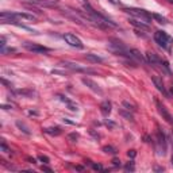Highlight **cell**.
I'll return each mask as SVG.
<instances>
[{
  "instance_id": "6da1fadb",
  "label": "cell",
  "mask_w": 173,
  "mask_h": 173,
  "mask_svg": "<svg viewBox=\"0 0 173 173\" xmlns=\"http://www.w3.org/2000/svg\"><path fill=\"white\" fill-rule=\"evenodd\" d=\"M124 12H127V14L135 16V18L141 19L146 22V23H149V22H151V14H148L145 10H141V8H133V7H128V8H123Z\"/></svg>"
},
{
  "instance_id": "7a4b0ae2",
  "label": "cell",
  "mask_w": 173,
  "mask_h": 173,
  "mask_svg": "<svg viewBox=\"0 0 173 173\" xmlns=\"http://www.w3.org/2000/svg\"><path fill=\"white\" fill-rule=\"evenodd\" d=\"M154 39H155V42H157L160 46L165 47V49H168V47H169V45L172 43V38L168 35L165 31H155Z\"/></svg>"
},
{
  "instance_id": "3957f363",
  "label": "cell",
  "mask_w": 173,
  "mask_h": 173,
  "mask_svg": "<svg viewBox=\"0 0 173 173\" xmlns=\"http://www.w3.org/2000/svg\"><path fill=\"white\" fill-rule=\"evenodd\" d=\"M64 39L66 41L68 45H71L73 47H77V49H83V42L80 41V38H77L76 35H73V34L71 33H68V34H65L64 35Z\"/></svg>"
},
{
  "instance_id": "277c9868",
  "label": "cell",
  "mask_w": 173,
  "mask_h": 173,
  "mask_svg": "<svg viewBox=\"0 0 173 173\" xmlns=\"http://www.w3.org/2000/svg\"><path fill=\"white\" fill-rule=\"evenodd\" d=\"M23 46L27 49L29 51H33V53H47L49 49L42 45H38V43H31V42H24Z\"/></svg>"
},
{
  "instance_id": "5b68a950",
  "label": "cell",
  "mask_w": 173,
  "mask_h": 173,
  "mask_svg": "<svg viewBox=\"0 0 173 173\" xmlns=\"http://www.w3.org/2000/svg\"><path fill=\"white\" fill-rule=\"evenodd\" d=\"M155 104H157V110L160 112V115L162 116V119H165L169 124H173V116L170 115V112L166 110V107L164 104H161L160 102H155Z\"/></svg>"
},
{
  "instance_id": "8992f818",
  "label": "cell",
  "mask_w": 173,
  "mask_h": 173,
  "mask_svg": "<svg viewBox=\"0 0 173 173\" xmlns=\"http://www.w3.org/2000/svg\"><path fill=\"white\" fill-rule=\"evenodd\" d=\"M81 81H83V83H84L86 86H88L89 89H92L93 92H96V93H99V95H102V93H103V91H102L100 86H99V84H96L93 80H91V79H86V77H84V79L81 80Z\"/></svg>"
},
{
  "instance_id": "52a82bcc",
  "label": "cell",
  "mask_w": 173,
  "mask_h": 173,
  "mask_svg": "<svg viewBox=\"0 0 173 173\" xmlns=\"http://www.w3.org/2000/svg\"><path fill=\"white\" fill-rule=\"evenodd\" d=\"M151 81L154 83V85H155V88H157L160 92H161L164 96L165 97H169V93L166 92V89H165V86H164V84H162V81H161V79L160 77H157V76H153L151 77Z\"/></svg>"
},
{
  "instance_id": "ba28073f",
  "label": "cell",
  "mask_w": 173,
  "mask_h": 173,
  "mask_svg": "<svg viewBox=\"0 0 173 173\" xmlns=\"http://www.w3.org/2000/svg\"><path fill=\"white\" fill-rule=\"evenodd\" d=\"M146 60L151 64V65H161V66H168V65L165 64V65H162V61L160 60L158 57H157V54H154V53H146Z\"/></svg>"
},
{
  "instance_id": "9c48e42d",
  "label": "cell",
  "mask_w": 173,
  "mask_h": 173,
  "mask_svg": "<svg viewBox=\"0 0 173 173\" xmlns=\"http://www.w3.org/2000/svg\"><path fill=\"white\" fill-rule=\"evenodd\" d=\"M64 65L69 69H72V71H77V72H93L91 71V69H85V68H81L79 64H73V62H64Z\"/></svg>"
},
{
  "instance_id": "30bf717a",
  "label": "cell",
  "mask_w": 173,
  "mask_h": 173,
  "mask_svg": "<svg viewBox=\"0 0 173 173\" xmlns=\"http://www.w3.org/2000/svg\"><path fill=\"white\" fill-rule=\"evenodd\" d=\"M128 57H130V58H135L137 61H139V62H144V61H145L144 55H142V54H141V51H139V50H137V49H131V50H128Z\"/></svg>"
},
{
  "instance_id": "8fae6325",
  "label": "cell",
  "mask_w": 173,
  "mask_h": 173,
  "mask_svg": "<svg viewBox=\"0 0 173 173\" xmlns=\"http://www.w3.org/2000/svg\"><path fill=\"white\" fill-rule=\"evenodd\" d=\"M100 111H102V114L104 116H108V115H110V112H111V103L108 100H104L100 104Z\"/></svg>"
},
{
  "instance_id": "7c38bea8",
  "label": "cell",
  "mask_w": 173,
  "mask_h": 173,
  "mask_svg": "<svg viewBox=\"0 0 173 173\" xmlns=\"http://www.w3.org/2000/svg\"><path fill=\"white\" fill-rule=\"evenodd\" d=\"M130 23H131L134 27L141 29V30H145V31H149V30H150L149 24H145V23H142V22H138V20H135V19H130Z\"/></svg>"
},
{
  "instance_id": "4fadbf2b",
  "label": "cell",
  "mask_w": 173,
  "mask_h": 173,
  "mask_svg": "<svg viewBox=\"0 0 173 173\" xmlns=\"http://www.w3.org/2000/svg\"><path fill=\"white\" fill-rule=\"evenodd\" d=\"M31 4H35V6H41V7H53V3H49L46 0H29Z\"/></svg>"
},
{
  "instance_id": "5bb4252c",
  "label": "cell",
  "mask_w": 173,
  "mask_h": 173,
  "mask_svg": "<svg viewBox=\"0 0 173 173\" xmlns=\"http://www.w3.org/2000/svg\"><path fill=\"white\" fill-rule=\"evenodd\" d=\"M43 130H45L46 134H50V135H54V137H57V135L61 134V128L60 127H46Z\"/></svg>"
},
{
  "instance_id": "9a60e30c",
  "label": "cell",
  "mask_w": 173,
  "mask_h": 173,
  "mask_svg": "<svg viewBox=\"0 0 173 173\" xmlns=\"http://www.w3.org/2000/svg\"><path fill=\"white\" fill-rule=\"evenodd\" d=\"M85 58L88 60V61H91V62H95V64L103 62V58H102V57H99V55H95V54H92V53L85 54Z\"/></svg>"
},
{
  "instance_id": "2e32d148",
  "label": "cell",
  "mask_w": 173,
  "mask_h": 173,
  "mask_svg": "<svg viewBox=\"0 0 173 173\" xmlns=\"http://www.w3.org/2000/svg\"><path fill=\"white\" fill-rule=\"evenodd\" d=\"M15 93L22 95V96H33L34 91H30V89H19V91H16Z\"/></svg>"
},
{
  "instance_id": "e0dca14e",
  "label": "cell",
  "mask_w": 173,
  "mask_h": 173,
  "mask_svg": "<svg viewBox=\"0 0 173 173\" xmlns=\"http://www.w3.org/2000/svg\"><path fill=\"white\" fill-rule=\"evenodd\" d=\"M16 126H18V127H19V128H20L23 133H26V134H31V131H30V130H29V127L26 126L24 123H22L20 120H18V122H16Z\"/></svg>"
},
{
  "instance_id": "ac0fdd59",
  "label": "cell",
  "mask_w": 173,
  "mask_h": 173,
  "mask_svg": "<svg viewBox=\"0 0 173 173\" xmlns=\"http://www.w3.org/2000/svg\"><path fill=\"white\" fill-rule=\"evenodd\" d=\"M151 18H154L155 20L158 22V23H164V24H165V23H168V22H166V19L164 18V16L158 15V14H151Z\"/></svg>"
},
{
  "instance_id": "d6986e66",
  "label": "cell",
  "mask_w": 173,
  "mask_h": 173,
  "mask_svg": "<svg viewBox=\"0 0 173 173\" xmlns=\"http://www.w3.org/2000/svg\"><path fill=\"white\" fill-rule=\"evenodd\" d=\"M103 151H104V153H110V154H115L116 149L112 148V146H104V148H103Z\"/></svg>"
},
{
  "instance_id": "ffe728a7",
  "label": "cell",
  "mask_w": 173,
  "mask_h": 173,
  "mask_svg": "<svg viewBox=\"0 0 173 173\" xmlns=\"http://www.w3.org/2000/svg\"><path fill=\"white\" fill-rule=\"evenodd\" d=\"M123 107H126V110H131V111H137V108L135 107H134V106H131V104H130V103L128 102H123Z\"/></svg>"
},
{
  "instance_id": "44dd1931",
  "label": "cell",
  "mask_w": 173,
  "mask_h": 173,
  "mask_svg": "<svg viewBox=\"0 0 173 173\" xmlns=\"http://www.w3.org/2000/svg\"><path fill=\"white\" fill-rule=\"evenodd\" d=\"M68 138L71 139L72 142H76L77 139H79V134H76V133H72V134H69Z\"/></svg>"
},
{
  "instance_id": "7402d4cb",
  "label": "cell",
  "mask_w": 173,
  "mask_h": 173,
  "mask_svg": "<svg viewBox=\"0 0 173 173\" xmlns=\"http://www.w3.org/2000/svg\"><path fill=\"white\" fill-rule=\"evenodd\" d=\"M127 155H128L130 158H134V157L137 155V151H135V150H128V151H127Z\"/></svg>"
},
{
  "instance_id": "603a6c76",
  "label": "cell",
  "mask_w": 173,
  "mask_h": 173,
  "mask_svg": "<svg viewBox=\"0 0 173 173\" xmlns=\"http://www.w3.org/2000/svg\"><path fill=\"white\" fill-rule=\"evenodd\" d=\"M38 158H39L43 164H49V158H47L46 155H39V157H38Z\"/></svg>"
},
{
  "instance_id": "cb8c5ba5",
  "label": "cell",
  "mask_w": 173,
  "mask_h": 173,
  "mask_svg": "<svg viewBox=\"0 0 173 173\" xmlns=\"http://www.w3.org/2000/svg\"><path fill=\"white\" fill-rule=\"evenodd\" d=\"M120 115L126 116V118H127L128 120H133V115H131V114H126V112H124V111H120Z\"/></svg>"
},
{
  "instance_id": "d4e9b609",
  "label": "cell",
  "mask_w": 173,
  "mask_h": 173,
  "mask_svg": "<svg viewBox=\"0 0 173 173\" xmlns=\"http://www.w3.org/2000/svg\"><path fill=\"white\" fill-rule=\"evenodd\" d=\"M93 169H96V170H103V166L102 165H99V164H93Z\"/></svg>"
},
{
  "instance_id": "484cf974",
  "label": "cell",
  "mask_w": 173,
  "mask_h": 173,
  "mask_svg": "<svg viewBox=\"0 0 173 173\" xmlns=\"http://www.w3.org/2000/svg\"><path fill=\"white\" fill-rule=\"evenodd\" d=\"M0 148H2V150L4 151V153H8V151H10V149H8L7 146H6V144H2V146H0Z\"/></svg>"
},
{
  "instance_id": "4316f807",
  "label": "cell",
  "mask_w": 173,
  "mask_h": 173,
  "mask_svg": "<svg viewBox=\"0 0 173 173\" xmlns=\"http://www.w3.org/2000/svg\"><path fill=\"white\" fill-rule=\"evenodd\" d=\"M126 170H134V165H133V162H130L126 165Z\"/></svg>"
},
{
  "instance_id": "83f0119b",
  "label": "cell",
  "mask_w": 173,
  "mask_h": 173,
  "mask_svg": "<svg viewBox=\"0 0 173 173\" xmlns=\"http://www.w3.org/2000/svg\"><path fill=\"white\" fill-rule=\"evenodd\" d=\"M112 164H114V165H116V166H118V165H120V161H119L118 158H114V160H112Z\"/></svg>"
},
{
  "instance_id": "f1b7e54d",
  "label": "cell",
  "mask_w": 173,
  "mask_h": 173,
  "mask_svg": "<svg viewBox=\"0 0 173 173\" xmlns=\"http://www.w3.org/2000/svg\"><path fill=\"white\" fill-rule=\"evenodd\" d=\"M81 3H83L84 7H85V6H89V2H88V0H81Z\"/></svg>"
},
{
  "instance_id": "f546056e",
  "label": "cell",
  "mask_w": 173,
  "mask_h": 173,
  "mask_svg": "<svg viewBox=\"0 0 173 173\" xmlns=\"http://www.w3.org/2000/svg\"><path fill=\"white\" fill-rule=\"evenodd\" d=\"M42 170H47V172H51V169H49V168H46V166H42Z\"/></svg>"
},
{
  "instance_id": "4dcf8cb0",
  "label": "cell",
  "mask_w": 173,
  "mask_h": 173,
  "mask_svg": "<svg viewBox=\"0 0 173 173\" xmlns=\"http://www.w3.org/2000/svg\"><path fill=\"white\" fill-rule=\"evenodd\" d=\"M46 2H49V3H53V4H55L58 2V0H46Z\"/></svg>"
},
{
  "instance_id": "1f68e13d",
  "label": "cell",
  "mask_w": 173,
  "mask_h": 173,
  "mask_svg": "<svg viewBox=\"0 0 173 173\" xmlns=\"http://www.w3.org/2000/svg\"><path fill=\"white\" fill-rule=\"evenodd\" d=\"M168 2H170V3H173V0H168Z\"/></svg>"
},
{
  "instance_id": "d6a6232c",
  "label": "cell",
  "mask_w": 173,
  "mask_h": 173,
  "mask_svg": "<svg viewBox=\"0 0 173 173\" xmlns=\"http://www.w3.org/2000/svg\"><path fill=\"white\" fill-rule=\"evenodd\" d=\"M172 164H173V157H172Z\"/></svg>"
},
{
  "instance_id": "836d02e7",
  "label": "cell",
  "mask_w": 173,
  "mask_h": 173,
  "mask_svg": "<svg viewBox=\"0 0 173 173\" xmlns=\"http://www.w3.org/2000/svg\"><path fill=\"white\" fill-rule=\"evenodd\" d=\"M172 92H173V86H172Z\"/></svg>"
}]
</instances>
